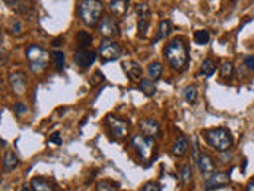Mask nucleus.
<instances>
[{"label": "nucleus", "instance_id": "12", "mask_svg": "<svg viewBox=\"0 0 254 191\" xmlns=\"http://www.w3.org/2000/svg\"><path fill=\"white\" fill-rule=\"evenodd\" d=\"M230 182V175L227 172H215L211 177L206 178V183H205V190H215V188H222L229 185Z\"/></svg>", "mask_w": 254, "mask_h": 191}, {"label": "nucleus", "instance_id": "7", "mask_svg": "<svg viewBox=\"0 0 254 191\" xmlns=\"http://www.w3.org/2000/svg\"><path fill=\"white\" fill-rule=\"evenodd\" d=\"M97 32H99L102 37L111 40L113 37H116L119 34L118 21L114 19L113 16H103V18L100 19V22H99V26H97Z\"/></svg>", "mask_w": 254, "mask_h": 191}, {"label": "nucleus", "instance_id": "32", "mask_svg": "<svg viewBox=\"0 0 254 191\" xmlns=\"http://www.w3.org/2000/svg\"><path fill=\"white\" fill-rule=\"evenodd\" d=\"M13 110H15L16 115H19V117H22V115L27 113V105H26V104H22V102H16L15 107H13Z\"/></svg>", "mask_w": 254, "mask_h": 191}, {"label": "nucleus", "instance_id": "28", "mask_svg": "<svg viewBox=\"0 0 254 191\" xmlns=\"http://www.w3.org/2000/svg\"><path fill=\"white\" fill-rule=\"evenodd\" d=\"M118 183L110 182V180H102L97 183V191H116Z\"/></svg>", "mask_w": 254, "mask_h": 191}, {"label": "nucleus", "instance_id": "18", "mask_svg": "<svg viewBox=\"0 0 254 191\" xmlns=\"http://www.w3.org/2000/svg\"><path fill=\"white\" fill-rule=\"evenodd\" d=\"M18 164H19V159H18V156H16V153H13V152L5 153V156H3V171L5 172L13 171Z\"/></svg>", "mask_w": 254, "mask_h": 191}, {"label": "nucleus", "instance_id": "3", "mask_svg": "<svg viewBox=\"0 0 254 191\" xmlns=\"http://www.w3.org/2000/svg\"><path fill=\"white\" fill-rule=\"evenodd\" d=\"M103 11V5L95 0H83L78 3V15L83 22L89 27H97L100 22V16Z\"/></svg>", "mask_w": 254, "mask_h": 191}, {"label": "nucleus", "instance_id": "35", "mask_svg": "<svg viewBox=\"0 0 254 191\" xmlns=\"http://www.w3.org/2000/svg\"><path fill=\"white\" fill-rule=\"evenodd\" d=\"M245 66L250 69V70H254V56L245 57Z\"/></svg>", "mask_w": 254, "mask_h": 191}, {"label": "nucleus", "instance_id": "23", "mask_svg": "<svg viewBox=\"0 0 254 191\" xmlns=\"http://www.w3.org/2000/svg\"><path fill=\"white\" fill-rule=\"evenodd\" d=\"M53 61H54V66H56V69L57 70H62L64 69V66H65V54H64V51H53Z\"/></svg>", "mask_w": 254, "mask_h": 191}, {"label": "nucleus", "instance_id": "29", "mask_svg": "<svg viewBox=\"0 0 254 191\" xmlns=\"http://www.w3.org/2000/svg\"><path fill=\"white\" fill-rule=\"evenodd\" d=\"M149 18V16H148ZM148 18H140L138 19V37L145 38L146 37V32H148V27H149V19Z\"/></svg>", "mask_w": 254, "mask_h": 191}, {"label": "nucleus", "instance_id": "5", "mask_svg": "<svg viewBox=\"0 0 254 191\" xmlns=\"http://www.w3.org/2000/svg\"><path fill=\"white\" fill-rule=\"evenodd\" d=\"M132 147L137 150L138 156H140L145 164H148L149 161H151L153 153H154V140H151V139H148L142 134H138V136H134V139H132Z\"/></svg>", "mask_w": 254, "mask_h": 191}, {"label": "nucleus", "instance_id": "1", "mask_svg": "<svg viewBox=\"0 0 254 191\" xmlns=\"http://www.w3.org/2000/svg\"><path fill=\"white\" fill-rule=\"evenodd\" d=\"M167 62L175 69V70H183L184 67L188 66V48L181 38H173L172 42H169V45L165 46L164 50Z\"/></svg>", "mask_w": 254, "mask_h": 191}, {"label": "nucleus", "instance_id": "19", "mask_svg": "<svg viewBox=\"0 0 254 191\" xmlns=\"http://www.w3.org/2000/svg\"><path fill=\"white\" fill-rule=\"evenodd\" d=\"M138 88H140V91L148 97L154 96V92H156V86L151 78H142L140 82H138Z\"/></svg>", "mask_w": 254, "mask_h": 191}, {"label": "nucleus", "instance_id": "14", "mask_svg": "<svg viewBox=\"0 0 254 191\" xmlns=\"http://www.w3.org/2000/svg\"><path fill=\"white\" fill-rule=\"evenodd\" d=\"M123 69H124L126 75L130 80H135V82H140V80H142L143 70H142V67H140V64H138V62H135V61H124L123 62Z\"/></svg>", "mask_w": 254, "mask_h": 191}, {"label": "nucleus", "instance_id": "26", "mask_svg": "<svg viewBox=\"0 0 254 191\" xmlns=\"http://www.w3.org/2000/svg\"><path fill=\"white\" fill-rule=\"evenodd\" d=\"M170 29H172V24H170V21H162L159 24V34H158V37H156L154 40L158 42V40H160V38H164V37H167L170 34Z\"/></svg>", "mask_w": 254, "mask_h": 191}, {"label": "nucleus", "instance_id": "9", "mask_svg": "<svg viewBox=\"0 0 254 191\" xmlns=\"http://www.w3.org/2000/svg\"><path fill=\"white\" fill-rule=\"evenodd\" d=\"M140 131H142V136H145L151 140H158L162 136V131H160V126L158 121L154 120H143L140 123Z\"/></svg>", "mask_w": 254, "mask_h": 191}, {"label": "nucleus", "instance_id": "36", "mask_svg": "<svg viewBox=\"0 0 254 191\" xmlns=\"http://www.w3.org/2000/svg\"><path fill=\"white\" fill-rule=\"evenodd\" d=\"M246 191H254V178L250 180V183L246 185Z\"/></svg>", "mask_w": 254, "mask_h": 191}, {"label": "nucleus", "instance_id": "20", "mask_svg": "<svg viewBox=\"0 0 254 191\" xmlns=\"http://www.w3.org/2000/svg\"><path fill=\"white\" fill-rule=\"evenodd\" d=\"M162 73H164V67H162V64L160 62H151L148 66V75H149V78H151L153 82L159 80L160 77H162Z\"/></svg>", "mask_w": 254, "mask_h": 191}, {"label": "nucleus", "instance_id": "24", "mask_svg": "<svg viewBox=\"0 0 254 191\" xmlns=\"http://www.w3.org/2000/svg\"><path fill=\"white\" fill-rule=\"evenodd\" d=\"M219 75H221V78L222 80H229V78H232V75H234V66H232V62H222V66H221V70H219Z\"/></svg>", "mask_w": 254, "mask_h": 191}, {"label": "nucleus", "instance_id": "37", "mask_svg": "<svg viewBox=\"0 0 254 191\" xmlns=\"http://www.w3.org/2000/svg\"><path fill=\"white\" fill-rule=\"evenodd\" d=\"M13 32H15V34H19V32H21V24H19V22H15Z\"/></svg>", "mask_w": 254, "mask_h": 191}, {"label": "nucleus", "instance_id": "25", "mask_svg": "<svg viewBox=\"0 0 254 191\" xmlns=\"http://www.w3.org/2000/svg\"><path fill=\"white\" fill-rule=\"evenodd\" d=\"M194 42L197 45H206L210 42V32L208 31H197L194 34Z\"/></svg>", "mask_w": 254, "mask_h": 191}, {"label": "nucleus", "instance_id": "30", "mask_svg": "<svg viewBox=\"0 0 254 191\" xmlns=\"http://www.w3.org/2000/svg\"><path fill=\"white\" fill-rule=\"evenodd\" d=\"M181 180L184 185H188L190 180H192V167L189 164H184L183 169H181Z\"/></svg>", "mask_w": 254, "mask_h": 191}, {"label": "nucleus", "instance_id": "17", "mask_svg": "<svg viewBox=\"0 0 254 191\" xmlns=\"http://www.w3.org/2000/svg\"><path fill=\"white\" fill-rule=\"evenodd\" d=\"M108 8L111 11V15H114V18H119V16H124L127 8H129V2H124V0H116V2H110Z\"/></svg>", "mask_w": 254, "mask_h": 191}, {"label": "nucleus", "instance_id": "31", "mask_svg": "<svg viewBox=\"0 0 254 191\" xmlns=\"http://www.w3.org/2000/svg\"><path fill=\"white\" fill-rule=\"evenodd\" d=\"M137 13L140 18H148L149 16V5L148 3H138L137 5Z\"/></svg>", "mask_w": 254, "mask_h": 191}, {"label": "nucleus", "instance_id": "15", "mask_svg": "<svg viewBox=\"0 0 254 191\" xmlns=\"http://www.w3.org/2000/svg\"><path fill=\"white\" fill-rule=\"evenodd\" d=\"M188 148H189V142H188V139L186 136H178V139L175 140V143H173V147H172V153L175 155V156H184L188 152Z\"/></svg>", "mask_w": 254, "mask_h": 191}, {"label": "nucleus", "instance_id": "4", "mask_svg": "<svg viewBox=\"0 0 254 191\" xmlns=\"http://www.w3.org/2000/svg\"><path fill=\"white\" fill-rule=\"evenodd\" d=\"M26 56H27V61L31 62L32 72H35V73L42 72L46 67V62H48V53H46L43 48H40V46L31 45L26 50Z\"/></svg>", "mask_w": 254, "mask_h": 191}, {"label": "nucleus", "instance_id": "33", "mask_svg": "<svg viewBox=\"0 0 254 191\" xmlns=\"http://www.w3.org/2000/svg\"><path fill=\"white\" fill-rule=\"evenodd\" d=\"M61 143H62V139H61L59 132H54L53 137H51L49 140H48V145H61Z\"/></svg>", "mask_w": 254, "mask_h": 191}, {"label": "nucleus", "instance_id": "13", "mask_svg": "<svg viewBox=\"0 0 254 191\" xmlns=\"http://www.w3.org/2000/svg\"><path fill=\"white\" fill-rule=\"evenodd\" d=\"M195 161H197V166H199V171H200L202 175L211 177L213 174H215V163H213V159L210 158L208 155L200 153L199 158L195 159Z\"/></svg>", "mask_w": 254, "mask_h": 191}, {"label": "nucleus", "instance_id": "11", "mask_svg": "<svg viewBox=\"0 0 254 191\" xmlns=\"http://www.w3.org/2000/svg\"><path fill=\"white\" fill-rule=\"evenodd\" d=\"M95 57H97V54H95L92 50H88V48H79V50L77 51V53H75L73 59H75V64H77V66L86 69V67H91L92 64H94Z\"/></svg>", "mask_w": 254, "mask_h": 191}, {"label": "nucleus", "instance_id": "10", "mask_svg": "<svg viewBox=\"0 0 254 191\" xmlns=\"http://www.w3.org/2000/svg\"><path fill=\"white\" fill-rule=\"evenodd\" d=\"M8 83H10V88L13 89L16 96H22L26 91V86H27V78L22 72H13V73H10Z\"/></svg>", "mask_w": 254, "mask_h": 191}, {"label": "nucleus", "instance_id": "38", "mask_svg": "<svg viewBox=\"0 0 254 191\" xmlns=\"http://www.w3.org/2000/svg\"><path fill=\"white\" fill-rule=\"evenodd\" d=\"M21 191H32V188H29L27 185H22V188H21Z\"/></svg>", "mask_w": 254, "mask_h": 191}, {"label": "nucleus", "instance_id": "2", "mask_svg": "<svg viewBox=\"0 0 254 191\" xmlns=\"http://www.w3.org/2000/svg\"><path fill=\"white\" fill-rule=\"evenodd\" d=\"M205 140L213 150H216L219 153L227 152L234 143L232 134L226 127H213V129L205 131Z\"/></svg>", "mask_w": 254, "mask_h": 191}, {"label": "nucleus", "instance_id": "8", "mask_svg": "<svg viewBox=\"0 0 254 191\" xmlns=\"http://www.w3.org/2000/svg\"><path fill=\"white\" fill-rule=\"evenodd\" d=\"M105 123L110 132L114 136V139H123L127 136V131H129V123H127V121L113 117V115H108L105 118Z\"/></svg>", "mask_w": 254, "mask_h": 191}, {"label": "nucleus", "instance_id": "27", "mask_svg": "<svg viewBox=\"0 0 254 191\" xmlns=\"http://www.w3.org/2000/svg\"><path fill=\"white\" fill-rule=\"evenodd\" d=\"M77 42L79 43V46H81V48H86V46H88L92 42L91 34L86 32V31H79L78 35H77Z\"/></svg>", "mask_w": 254, "mask_h": 191}, {"label": "nucleus", "instance_id": "16", "mask_svg": "<svg viewBox=\"0 0 254 191\" xmlns=\"http://www.w3.org/2000/svg\"><path fill=\"white\" fill-rule=\"evenodd\" d=\"M31 188L32 191H53L54 185L43 177H33L31 182Z\"/></svg>", "mask_w": 254, "mask_h": 191}, {"label": "nucleus", "instance_id": "6", "mask_svg": "<svg viewBox=\"0 0 254 191\" xmlns=\"http://www.w3.org/2000/svg\"><path fill=\"white\" fill-rule=\"evenodd\" d=\"M99 56L102 62H111L116 61L121 56V46L114 42V40H102V43L99 46Z\"/></svg>", "mask_w": 254, "mask_h": 191}, {"label": "nucleus", "instance_id": "22", "mask_svg": "<svg viewBox=\"0 0 254 191\" xmlns=\"http://www.w3.org/2000/svg\"><path fill=\"white\" fill-rule=\"evenodd\" d=\"M200 72H202V75H205V77H211V75L216 72L215 62H213L211 59H205L204 62H202Z\"/></svg>", "mask_w": 254, "mask_h": 191}, {"label": "nucleus", "instance_id": "34", "mask_svg": "<svg viewBox=\"0 0 254 191\" xmlns=\"http://www.w3.org/2000/svg\"><path fill=\"white\" fill-rule=\"evenodd\" d=\"M142 191H160V187H159V183L149 182V183H146L145 187L142 188Z\"/></svg>", "mask_w": 254, "mask_h": 191}, {"label": "nucleus", "instance_id": "21", "mask_svg": "<svg viewBox=\"0 0 254 191\" xmlns=\"http://www.w3.org/2000/svg\"><path fill=\"white\" fill-rule=\"evenodd\" d=\"M183 96H184V99H186L189 104H195V101H197V96H199L197 86H194V85L186 86V88L183 89Z\"/></svg>", "mask_w": 254, "mask_h": 191}]
</instances>
